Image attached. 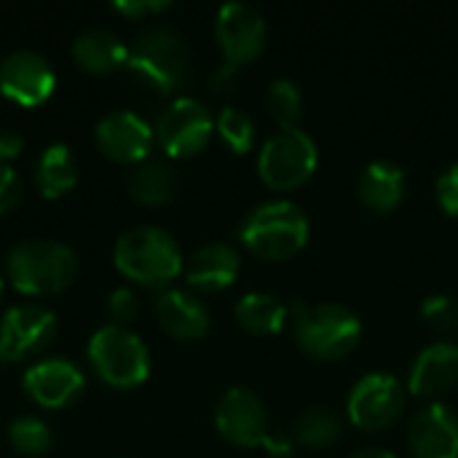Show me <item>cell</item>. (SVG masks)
Segmentation results:
<instances>
[{"mask_svg": "<svg viewBox=\"0 0 458 458\" xmlns=\"http://www.w3.org/2000/svg\"><path fill=\"white\" fill-rule=\"evenodd\" d=\"M169 3L166 0H118L115 3V11L123 13V16H131V19H140L145 13H158V11H166Z\"/></svg>", "mask_w": 458, "mask_h": 458, "instance_id": "33", "label": "cell"}, {"mask_svg": "<svg viewBox=\"0 0 458 458\" xmlns=\"http://www.w3.org/2000/svg\"><path fill=\"white\" fill-rule=\"evenodd\" d=\"M56 86V75L46 56L35 51H13L0 64V91L21 107L43 105Z\"/></svg>", "mask_w": 458, "mask_h": 458, "instance_id": "13", "label": "cell"}, {"mask_svg": "<svg viewBox=\"0 0 458 458\" xmlns=\"http://www.w3.org/2000/svg\"><path fill=\"white\" fill-rule=\"evenodd\" d=\"M293 335L303 354L314 360H344L362 341L360 317L341 303H293Z\"/></svg>", "mask_w": 458, "mask_h": 458, "instance_id": "1", "label": "cell"}, {"mask_svg": "<svg viewBox=\"0 0 458 458\" xmlns=\"http://www.w3.org/2000/svg\"><path fill=\"white\" fill-rule=\"evenodd\" d=\"M21 201V180L11 164L0 161V215L11 212Z\"/></svg>", "mask_w": 458, "mask_h": 458, "instance_id": "31", "label": "cell"}, {"mask_svg": "<svg viewBox=\"0 0 458 458\" xmlns=\"http://www.w3.org/2000/svg\"><path fill=\"white\" fill-rule=\"evenodd\" d=\"M437 201L451 217H458V161H454L440 174V180H437Z\"/></svg>", "mask_w": 458, "mask_h": 458, "instance_id": "32", "label": "cell"}, {"mask_svg": "<svg viewBox=\"0 0 458 458\" xmlns=\"http://www.w3.org/2000/svg\"><path fill=\"white\" fill-rule=\"evenodd\" d=\"M349 458H397L392 451H384V448H365V451H357L354 456Z\"/></svg>", "mask_w": 458, "mask_h": 458, "instance_id": "37", "label": "cell"}, {"mask_svg": "<svg viewBox=\"0 0 458 458\" xmlns=\"http://www.w3.org/2000/svg\"><path fill=\"white\" fill-rule=\"evenodd\" d=\"M21 148H24V140H21L16 131L0 129V161H3V164L13 161V158L21 153Z\"/></svg>", "mask_w": 458, "mask_h": 458, "instance_id": "35", "label": "cell"}, {"mask_svg": "<svg viewBox=\"0 0 458 458\" xmlns=\"http://www.w3.org/2000/svg\"><path fill=\"white\" fill-rule=\"evenodd\" d=\"M421 317L432 330H437L443 335L458 333V303L451 295H429L421 303Z\"/></svg>", "mask_w": 458, "mask_h": 458, "instance_id": "29", "label": "cell"}, {"mask_svg": "<svg viewBox=\"0 0 458 458\" xmlns=\"http://www.w3.org/2000/svg\"><path fill=\"white\" fill-rule=\"evenodd\" d=\"M72 56L86 72L94 75H110L121 67H129L126 43L107 30H89L78 35V40L72 43Z\"/></svg>", "mask_w": 458, "mask_h": 458, "instance_id": "21", "label": "cell"}, {"mask_svg": "<svg viewBox=\"0 0 458 458\" xmlns=\"http://www.w3.org/2000/svg\"><path fill=\"white\" fill-rule=\"evenodd\" d=\"M266 19L263 13L250 3H225L217 11L215 19V38L223 51L225 64L242 67L260 56L266 46Z\"/></svg>", "mask_w": 458, "mask_h": 458, "instance_id": "11", "label": "cell"}, {"mask_svg": "<svg viewBox=\"0 0 458 458\" xmlns=\"http://www.w3.org/2000/svg\"><path fill=\"white\" fill-rule=\"evenodd\" d=\"M161 330L177 341H199L209 330V309L185 290H166L156 301Z\"/></svg>", "mask_w": 458, "mask_h": 458, "instance_id": "19", "label": "cell"}, {"mask_svg": "<svg viewBox=\"0 0 458 458\" xmlns=\"http://www.w3.org/2000/svg\"><path fill=\"white\" fill-rule=\"evenodd\" d=\"M56 335V317L38 303L13 306L0 319V362H21L43 352Z\"/></svg>", "mask_w": 458, "mask_h": 458, "instance_id": "10", "label": "cell"}, {"mask_svg": "<svg viewBox=\"0 0 458 458\" xmlns=\"http://www.w3.org/2000/svg\"><path fill=\"white\" fill-rule=\"evenodd\" d=\"M129 193L145 207H164L174 196V174L164 161H142L129 177Z\"/></svg>", "mask_w": 458, "mask_h": 458, "instance_id": "24", "label": "cell"}, {"mask_svg": "<svg viewBox=\"0 0 458 458\" xmlns=\"http://www.w3.org/2000/svg\"><path fill=\"white\" fill-rule=\"evenodd\" d=\"M5 271L13 290L24 295H56L75 282L78 258L62 242L27 239L8 252Z\"/></svg>", "mask_w": 458, "mask_h": 458, "instance_id": "3", "label": "cell"}, {"mask_svg": "<svg viewBox=\"0 0 458 458\" xmlns=\"http://www.w3.org/2000/svg\"><path fill=\"white\" fill-rule=\"evenodd\" d=\"M21 384L27 397L48 411L72 405L86 389L83 373L70 360H40L27 368Z\"/></svg>", "mask_w": 458, "mask_h": 458, "instance_id": "14", "label": "cell"}, {"mask_svg": "<svg viewBox=\"0 0 458 458\" xmlns=\"http://www.w3.org/2000/svg\"><path fill=\"white\" fill-rule=\"evenodd\" d=\"M357 193H360V201L368 209H373L378 215H386V212H394L405 201L408 177H405L400 164L378 158V161H370L362 169L360 182H357Z\"/></svg>", "mask_w": 458, "mask_h": 458, "instance_id": "20", "label": "cell"}, {"mask_svg": "<svg viewBox=\"0 0 458 458\" xmlns=\"http://www.w3.org/2000/svg\"><path fill=\"white\" fill-rule=\"evenodd\" d=\"M215 427L231 445L239 448H263L271 435L266 405L247 386H233L220 397L215 408Z\"/></svg>", "mask_w": 458, "mask_h": 458, "instance_id": "12", "label": "cell"}, {"mask_svg": "<svg viewBox=\"0 0 458 458\" xmlns=\"http://www.w3.org/2000/svg\"><path fill=\"white\" fill-rule=\"evenodd\" d=\"M215 131V118L209 107L193 97H180L174 99L156 123V137L166 156L172 158H191L199 156Z\"/></svg>", "mask_w": 458, "mask_h": 458, "instance_id": "9", "label": "cell"}, {"mask_svg": "<svg viewBox=\"0 0 458 458\" xmlns=\"http://www.w3.org/2000/svg\"><path fill=\"white\" fill-rule=\"evenodd\" d=\"M408 403L403 381L392 373H368L362 376L346 403L349 421L362 432H381L392 427Z\"/></svg>", "mask_w": 458, "mask_h": 458, "instance_id": "8", "label": "cell"}, {"mask_svg": "<svg viewBox=\"0 0 458 458\" xmlns=\"http://www.w3.org/2000/svg\"><path fill=\"white\" fill-rule=\"evenodd\" d=\"M344 435V419L330 408H309L293 424V440L303 448H327Z\"/></svg>", "mask_w": 458, "mask_h": 458, "instance_id": "25", "label": "cell"}, {"mask_svg": "<svg viewBox=\"0 0 458 458\" xmlns=\"http://www.w3.org/2000/svg\"><path fill=\"white\" fill-rule=\"evenodd\" d=\"M239 271H242V258L225 242H212L199 247L182 268L185 282L201 293H220L231 287L239 279Z\"/></svg>", "mask_w": 458, "mask_h": 458, "instance_id": "18", "label": "cell"}, {"mask_svg": "<svg viewBox=\"0 0 458 458\" xmlns=\"http://www.w3.org/2000/svg\"><path fill=\"white\" fill-rule=\"evenodd\" d=\"M156 129L148 126L145 118H140L131 110H115L107 113L97 123V145L99 150L118 161V164H142L148 161V153L153 148Z\"/></svg>", "mask_w": 458, "mask_h": 458, "instance_id": "15", "label": "cell"}, {"mask_svg": "<svg viewBox=\"0 0 458 458\" xmlns=\"http://www.w3.org/2000/svg\"><path fill=\"white\" fill-rule=\"evenodd\" d=\"M215 131L220 134V140L233 150V153H247V150H252V145H255V121L244 113V110H239V107H233V105H228V107H223L220 113H217V118H215Z\"/></svg>", "mask_w": 458, "mask_h": 458, "instance_id": "28", "label": "cell"}, {"mask_svg": "<svg viewBox=\"0 0 458 458\" xmlns=\"http://www.w3.org/2000/svg\"><path fill=\"white\" fill-rule=\"evenodd\" d=\"M268 113L279 129H295L303 118V91L290 78H276L268 86Z\"/></svg>", "mask_w": 458, "mask_h": 458, "instance_id": "26", "label": "cell"}, {"mask_svg": "<svg viewBox=\"0 0 458 458\" xmlns=\"http://www.w3.org/2000/svg\"><path fill=\"white\" fill-rule=\"evenodd\" d=\"M319 164V148L301 126L279 129L271 134L258 153V174L271 191L301 188Z\"/></svg>", "mask_w": 458, "mask_h": 458, "instance_id": "7", "label": "cell"}, {"mask_svg": "<svg viewBox=\"0 0 458 458\" xmlns=\"http://www.w3.org/2000/svg\"><path fill=\"white\" fill-rule=\"evenodd\" d=\"M236 70H239V67L220 64V67L212 72V81H209L212 91H217V94H228V91H233V89H236Z\"/></svg>", "mask_w": 458, "mask_h": 458, "instance_id": "34", "label": "cell"}, {"mask_svg": "<svg viewBox=\"0 0 458 458\" xmlns=\"http://www.w3.org/2000/svg\"><path fill=\"white\" fill-rule=\"evenodd\" d=\"M94 373L113 389H134L150 376V352L129 327L105 325L89 341Z\"/></svg>", "mask_w": 458, "mask_h": 458, "instance_id": "6", "label": "cell"}, {"mask_svg": "<svg viewBox=\"0 0 458 458\" xmlns=\"http://www.w3.org/2000/svg\"><path fill=\"white\" fill-rule=\"evenodd\" d=\"M309 217L295 201L274 199L258 204L242 223V244L263 260L295 258L309 242Z\"/></svg>", "mask_w": 458, "mask_h": 458, "instance_id": "2", "label": "cell"}, {"mask_svg": "<svg viewBox=\"0 0 458 458\" xmlns=\"http://www.w3.org/2000/svg\"><path fill=\"white\" fill-rule=\"evenodd\" d=\"M113 258L115 268L142 287H166L185 268L177 242L156 225H140L126 231L115 242Z\"/></svg>", "mask_w": 458, "mask_h": 458, "instance_id": "4", "label": "cell"}, {"mask_svg": "<svg viewBox=\"0 0 458 458\" xmlns=\"http://www.w3.org/2000/svg\"><path fill=\"white\" fill-rule=\"evenodd\" d=\"M129 70L158 94L180 89L191 70V54L182 35L172 27H150L129 51Z\"/></svg>", "mask_w": 458, "mask_h": 458, "instance_id": "5", "label": "cell"}, {"mask_svg": "<svg viewBox=\"0 0 458 458\" xmlns=\"http://www.w3.org/2000/svg\"><path fill=\"white\" fill-rule=\"evenodd\" d=\"M413 458H458V416L443 403H432L416 413L408 429Z\"/></svg>", "mask_w": 458, "mask_h": 458, "instance_id": "16", "label": "cell"}, {"mask_svg": "<svg viewBox=\"0 0 458 458\" xmlns=\"http://www.w3.org/2000/svg\"><path fill=\"white\" fill-rule=\"evenodd\" d=\"M35 182L43 199H62L64 193H70L78 182V164L70 153L67 145H48L43 150V156L38 158V169H35Z\"/></svg>", "mask_w": 458, "mask_h": 458, "instance_id": "23", "label": "cell"}, {"mask_svg": "<svg viewBox=\"0 0 458 458\" xmlns=\"http://www.w3.org/2000/svg\"><path fill=\"white\" fill-rule=\"evenodd\" d=\"M458 384V344L437 341L419 352L408 376V392L424 400L440 397Z\"/></svg>", "mask_w": 458, "mask_h": 458, "instance_id": "17", "label": "cell"}, {"mask_svg": "<svg viewBox=\"0 0 458 458\" xmlns=\"http://www.w3.org/2000/svg\"><path fill=\"white\" fill-rule=\"evenodd\" d=\"M0 295H3V276H0Z\"/></svg>", "mask_w": 458, "mask_h": 458, "instance_id": "38", "label": "cell"}, {"mask_svg": "<svg viewBox=\"0 0 458 458\" xmlns=\"http://www.w3.org/2000/svg\"><path fill=\"white\" fill-rule=\"evenodd\" d=\"M107 314H110L113 325H118V327H126L129 322H134L137 314H140V298H137V293L129 290V287L113 290L110 298H107Z\"/></svg>", "mask_w": 458, "mask_h": 458, "instance_id": "30", "label": "cell"}, {"mask_svg": "<svg viewBox=\"0 0 458 458\" xmlns=\"http://www.w3.org/2000/svg\"><path fill=\"white\" fill-rule=\"evenodd\" d=\"M8 440H11V448L19 454V456L27 458H40L51 451V429L35 419V416H21L11 424L8 429Z\"/></svg>", "mask_w": 458, "mask_h": 458, "instance_id": "27", "label": "cell"}, {"mask_svg": "<svg viewBox=\"0 0 458 458\" xmlns=\"http://www.w3.org/2000/svg\"><path fill=\"white\" fill-rule=\"evenodd\" d=\"M233 317L242 330L252 335H276L290 319V309L268 293H247L233 306Z\"/></svg>", "mask_w": 458, "mask_h": 458, "instance_id": "22", "label": "cell"}, {"mask_svg": "<svg viewBox=\"0 0 458 458\" xmlns=\"http://www.w3.org/2000/svg\"><path fill=\"white\" fill-rule=\"evenodd\" d=\"M263 448H266V454L274 458H290L293 456V443L287 440V437H282V435H268L266 437V443H263Z\"/></svg>", "mask_w": 458, "mask_h": 458, "instance_id": "36", "label": "cell"}]
</instances>
